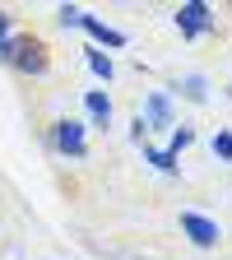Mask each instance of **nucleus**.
I'll list each match as a JSON object with an SVG mask.
<instances>
[{"label":"nucleus","instance_id":"nucleus-1","mask_svg":"<svg viewBox=\"0 0 232 260\" xmlns=\"http://www.w3.org/2000/svg\"><path fill=\"white\" fill-rule=\"evenodd\" d=\"M10 65L19 75H42L51 65V56H47V47L38 38H10Z\"/></svg>","mask_w":232,"mask_h":260},{"label":"nucleus","instance_id":"nucleus-2","mask_svg":"<svg viewBox=\"0 0 232 260\" xmlns=\"http://www.w3.org/2000/svg\"><path fill=\"white\" fill-rule=\"evenodd\" d=\"M177 28L186 32V38H200V32H209V28H214L209 5H205V0H186V5L177 10Z\"/></svg>","mask_w":232,"mask_h":260},{"label":"nucleus","instance_id":"nucleus-3","mask_svg":"<svg viewBox=\"0 0 232 260\" xmlns=\"http://www.w3.org/2000/svg\"><path fill=\"white\" fill-rule=\"evenodd\" d=\"M181 233H186L195 246H218V237H223L214 218H205V214H190V209L181 214Z\"/></svg>","mask_w":232,"mask_h":260},{"label":"nucleus","instance_id":"nucleus-4","mask_svg":"<svg viewBox=\"0 0 232 260\" xmlns=\"http://www.w3.org/2000/svg\"><path fill=\"white\" fill-rule=\"evenodd\" d=\"M51 144H56L60 153H70V158H84V153H88V149H84V125H79V121H56Z\"/></svg>","mask_w":232,"mask_h":260},{"label":"nucleus","instance_id":"nucleus-5","mask_svg":"<svg viewBox=\"0 0 232 260\" xmlns=\"http://www.w3.org/2000/svg\"><path fill=\"white\" fill-rule=\"evenodd\" d=\"M140 121H144V130H149V125H153V130L172 125V107H168V98H162V93H153L149 103H144V116H140Z\"/></svg>","mask_w":232,"mask_h":260},{"label":"nucleus","instance_id":"nucleus-6","mask_svg":"<svg viewBox=\"0 0 232 260\" xmlns=\"http://www.w3.org/2000/svg\"><path fill=\"white\" fill-rule=\"evenodd\" d=\"M84 107H88V116H93L97 125L107 130V121H112V98H107V93H97V88H93V93L84 98Z\"/></svg>","mask_w":232,"mask_h":260},{"label":"nucleus","instance_id":"nucleus-7","mask_svg":"<svg viewBox=\"0 0 232 260\" xmlns=\"http://www.w3.org/2000/svg\"><path fill=\"white\" fill-rule=\"evenodd\" d=\"M79 23L93 32L97 42H107V47H125V32H116V28H107V23H97V19H88V14H79Z\"/></svg>","mask_w":232,"mask_h":260},{"label":"nucleus","instance_id":"nucleus-8","mask_svg":"<svg viewBox=\"0 0 232 260\" xmlns=\"http://www.w3.org/2000/svg\"><path fill=\"white\" fill-rule=\"evenodd\" d=\"M149 162H158V172H177V153L172 149H149Z\"/></svg>","mask_w":232,"mask_h":260},{"label":"nucleus","instance_id":"nucleus-9","mask_svg":"<svg viewBox=\"0 0 232 260\" xmlns=\"http://www.w3.org/2000/svg\"><path fill=\"white\" fill-rule=\"evenodd\" d=\"M88 65H93V75H97V79H112V60H107L103 51H88Z\"/></svg>","mask_w":232,"mask_h":260},{"label":"nucleus","instance_id":"nucleus-10","mask_svg":"<svg viewBox=\"0 0 232 260\" xmlns=\"http://www.w3.org/2000/svg\"><path fill=\"white\" fill-rule=\"evenodd\" d=\"M214 153H218V158H227V162H232V135H227V130H223V135H218V140H214Z\"/></svg>","mask_w":232,"mask_h":260},{"label":"nucleus","instance_id":"nucleus-11","mask_svg":"<svg viewBox=\"0 0 232 260\" xmlns=\"http://www.w3.org/2000/svg\"><path fill=\"white\" fill-rule=\"evenodd\" d=\"M186 144H190V130H186V125H181V130H172V144H168V149H172V153H181Z\"/></svg>","mask_w":232,"mask_h":260},{"label":"nucleus","instance_id":"nucleus-12","mask_svg":"<svg viewBox=\"0 0 232 260\" xmlns=\"http://www.w3.org/2000/svg\"><path fill=\"white\" fill-rule=\"evenodd\" d=\"M186 93L200 103V98H205V79H200V75H190V79H186Z\"/></svg>","mask_w":232,"mask_h":260}]
</instances>
